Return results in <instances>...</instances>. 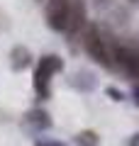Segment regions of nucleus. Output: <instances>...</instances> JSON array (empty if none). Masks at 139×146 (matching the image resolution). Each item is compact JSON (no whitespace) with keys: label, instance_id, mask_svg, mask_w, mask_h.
<instances>
[{"label":"nucleus","instance_id":"9b49d317","mask_svg":"<svg viewBox=\"0 0 139 146\" xmlns=\"http://www.w3.org/2000/svg\"><path fill=\"white\" fill-rule=\"evenodd\" d=\"M37 146H61L59 141H37Z\"/></svg>","mask_w":139,"mask_h":146},{"label":"nucleus","instance_id":"39448f33","mask_svg":"<svg viewBox=\"0 0 139 146\" xmlns=\"http://www.w3.org/2000/svg\"><path fill=\"white\" fill-rule=\"evenodd\" d=\"M49 80H51V76H49L41 66H37L34 68V93H37V98H39V100H46V98H49V93H51Z\"/></svg>","mask_w":139,"mask_h":146},{"label":"nucleus","instance_id":"ddd939ff","mask_svg":"<svg viewBox=\"0 0 139 146\" xmlns=\"http://www.w3.org/2000/svg\"><path fill=\"white\" fill-rule=\"evenodd\" d=\"M134 95H137V102H139V88H134Z\"/></svg>","mask_w":139,"mask_h":146},{"label":"nucleus","instance_id":"1a4fd4ad","mask_svg":"<svg viewBox=\"0 0 139 146\" xmlns=\"http://www.w3.org/2000/svg\"><path fill=\"white\" fill-rule=\"evenodd\" d=\"M76 144L78 146H98V134L90 131V129H86V131H81V134L76 136Z\"/></svg>","mask_w":139,"mask_h":146},{"label":"nucleus","instance_id":"f03ea898","mask_svg":"<svg viewBox=\"0 0 139 146\" xmlns=\"http://www.w3.org/2000/svg\"><path fill=\"white\" fill-rule=\"evenodd\" d=\"M68 5H71V0H49L46 3V22L54 32H66Z\"/></svg>","mask_w":139,"mask_h":146},{"label":"nucleus","instance_id":"f8f14e48","mask_svg":"<svg viewBox=\"0 0 139 146\" xmlns=\"http://www.w3.org/2000/svg\"><path fill=\"white\" fill-rule=\"evenodd\" d=\"M129 146H139V134H134V139H132V144Z\"/></svg>","mask_w":139,"mask_h":146},{"label":"nucleus","instance_id":"20e7f679","mask_svg":"<svg viewBox=\"0 0 139 146\" xmlns=\"http://www.w3.org/2000/svg\"><path fill=\"white\" fill-rule=\"evenodd\" d=\"M112 61L117 66H122L124 71H129L132 76L139 78V63H137V54L132 49H124V46H115L112 49Z\"/></svg>","mask_w":139,"mask_h":146},{"label":"nucleus","instance_id":"6e6552de","mask_svg":"<svg viewBox=\"0 0 139 146\" xmlns=\"http://www.w3.org/2000/svg\"><path fill=\"white\" fill-rule=\"evenodd\" d=\"M37 66H41L46 73H49V76H54V73H61V68H63V61H61L59 56H54V54H49V56H41Z\"/></svg>","mask_w":139,"mask_h":146},{"label":"nucleus","instance_id":"423d86ee","mask_svg":"<svg viewBox=\"0 0 139 146\" xmlns=\"http://www.w3.org/2000/svg\"><path fill=\"white\" fill-rule=\"evenodd\" d=\"M29 63H32V54L27 51L25 46H15L10 51V66H12V71H25Z\"/></svg>","mask_w":139,"mask_h":146},{"label":"nucleus","instance_id":"9d476101","mask_svg":"<svg viewBox=\"0 0 139 146\" xmlns=\"http://www.w3.org/2000/svg\"><path fill=\"white\" fill-rule=\"evenodd\" d=\"M105 93H108V95H110V98H112V100H122V93H120L117 88H108V90H105Z\"/></svg>","mask_w":139,"mask_h":146},{"label":"nucleus","instance_id":"7ed1b4c3","mask_svg":"<svg viewBox=\"0 0 139 146\" xmlns=\"http://www.w3.org/2000/svg\"><path fill=\"white\" fill-rule=\"evenodd\" d=\"M86 25V3L83 0H71L68 5V20H66V32L68 34H78Z\"/></svg>","mask_w":139,"mask_h":146},{"label":"nucleus","instance_id":"f257e3e1","mask_svg":"<svg viewBox=\"0 0 139 146\" xmlns=\"http://www.w3.org/2000/svg\"><path fill=\"white\" fill-rule=\"evenodd\" d=\"M83 46H86L88 56L93 58L95 63H100V66H112V51L108 49V44H105L103 34H100L98 27H88L86 34H83Z\"/></svg>","mask_w":139,"mask_h":146},{"label":"nucleus","instance_id":"0eeeda50","mask_svg":"<svg viewBox=\"0 0 139 146\" xmlns=\"http://www.w3.org/2000/svg\"><path fill=\"white\" fill-rule=\"evenodd\" d=\"M27 124L34 127V129H49L51 127V119H49V112H44V110H32L29 115H27Z\"/></svg>","mask_w":139,"mask_h":146}]
</instances>
